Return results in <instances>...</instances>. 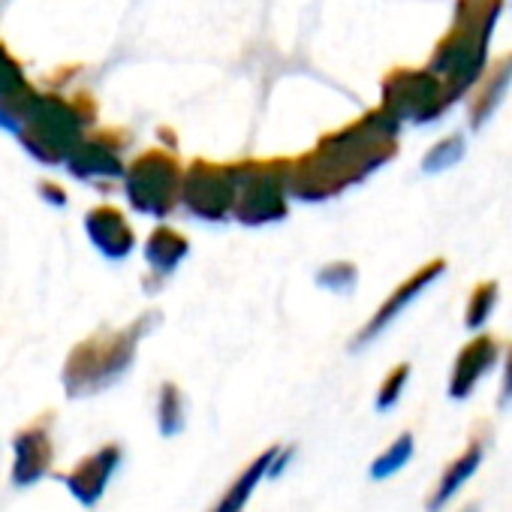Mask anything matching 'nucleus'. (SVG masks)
Returning <instances> with one entry per match:
<instances>
[{
  "instance_id": "19",
  "label": "nucleus",
  "mask_w": 512,
  "mask_h": 512,
  "mask_svg": "<svg viewBox=\"0 0 512 512\" xmlns=\"http://www.w3.org/2000/svg\"><path fill=\"white\" fill-rule=\"evenodd\" d=\"M482 455H485L482 440H473V443L467 446V452L458 455V458L443 470V476H440V482H437V488H434V494H431V500H428V512H440V509L455 497V491H458V488L476 473V467L482 464Z\"/></svg>"
},
{
  "instance_id": "31",
  "label": "nucleus",
  "mask_w": 512,
  "mask_h": 512,
  "mask_svg": "<svg viewBox=\"0 0 512 512\" xmlns=\"http://www.w3.org/2000/svg\"><path fill=\"white\" fill-rule=\"evenodd\" d=\"M509 4H512V0H509Z\"/></svg>"
},
{
  "instance_id": "9",
  "label": "nucleus",
  "mask_w": 512,
  "mask_h": 512,
  "mask_svg": "<svg viewBox=\"0 0 512 512\" xmlns=\"http://www.w3.org/2000/svg\"><path fill=\"white\" fill-rule=\"evenodd\" d=\"M55 413H43L13 434V485L31 488L55 470Z\"/></svg>"
},
{
  "instance_id": "1",
  "label": "nucleus",
  "mask_w": 512,
  "mask_h": 512,
  "mask_svg": "<svg viewBox=\"0 0 512 512\" xmlns=\"http://www.w3.org/2000/svg\"><path fill=\"white\" fill-rule=\"evenodd\" d=\"M401 127L404 124H398L386 109H374L359 121H350L347 127L329 133L314 151L290 160V199L326 202L362 184L395 157Z\"/></svg>"
},
{
  "instance_id": "16",
  "label": "nucleus",
  "mask_w": 512,
  "mask_h": 512,
  "mask_svg": "<svg viewBox=\"0 0 512 512\" xmlns=\"http://www.w3.org/2000/svg\"><path fill=\"white\" fill-rule=\"evenodd\" d=\"M142 253H145L148 272H151L154 278L166 281V278H169V275H175V272H178V266L187 260L190 241H187V235H184V232H178L175 226H169V223H163V220H160V223L154 226V232L148 235V241H145Z\"/></svg>"
},
{
  "instance_id": "5",
  "label": "nucleus",
  "mask_w": 512,
  "mask_h": 512,
  "mask_svg": "<svg viewBox=\"0 0 512 512\" xmlns=\"http://www.w3.org/2000/svg\"><path fill=\"white\" fill-rule=\"evenodd\" d=\"M290 160H247L232 166L235 199L232 217L244 226L281 223L290 214V190H287Z\"/></svg>"
},
{
  "instance_id": "20",
  "label": "nucleus",
  "mask_w": 512,
  "mask_h": 512,
  "mask_svg": "<svg viewBox=\"0 0 512 512\" xmlns=\"http://www.w3.org/2000/svg\"><path fill=\"white\" fill-rule=\"evenodd\" d=\"M187 425V398L178 383L163 380L157 389V431L163 437H178Z\"/></svg>"
},
{
  "instance_id": "2",
  "label": "nucleus",
  "mask_w": 512,
  "mask_h": 512,
  "mask_svg": "<svg viewBox=\"0 0 512 512\" xmlns=\"http://www.w3.org/2000/svg\"><path fill=\"white\" fill-rule=\"evenodd\" d=\"M506 0H458L455 19L437 43L428 70L443 82L449 103H461L491 64V37Z\"/></svg>"
},
{
  "instance_id": "29",
  "label": "nucleus",
  "mask_w": 512,
  "mask_h": 512,
  "mask_svg": "<svg viewBox=\"0 0 512 512\" xmlns=\"http://www.w3.org/2000/svg\"><path fill=\"white\" fill-rule=\"evenodd\" d=\"M0 130H10V133H19V121L7 112V109H0Z\"/></svg>"
},
{
  "instance_id": "25",
  "label": "nucleus",
  "mask_w": 512,
  "mask_h": 512,
  "mask_svg": "<svg viewBox=\"0 0 512 512\" xmlns=\"http://www.w3.org/2000/svg\"><path fill=\"white\" fill-rule=\"evenodd\" d=\"M407 380H410V365H407V362L395 365V368L383 377V383H380V389H377V401H374L377 413H389V410L401 401V395H404V389H407Z\"/></svg>"
},
{
  "instance_id": "12",
  "label": "nucleus",
  "mask_w": 512,
  "mask_h": 512,
  "mask_svg": "<svg viewBox=\"0 0 512 512\" xmlns=\"http://www.w3.org/2000/svg\"><path fill=\"white\" fill-rule=\"evenodd\" d=\"M67 172L76 181L85 184H112L124 178V157H121V145L112 133H97V136H85L70 157L64 160Z\"/></svg>"
},
{
  "instance_id": "28",
  "label": "nucleus",
  "mask_w": 512,
  "mask_h": 512,
  "mask_svg": "<svg viewBox=\"0 0 512 512\" xmlns=\"http://www.w3.org/2000/svg\"><path fill=\"white\" fill-rule=\"evenodd\" d=\"M500 407H509L512 404V344L506 350V359H503V386H500Z\"/></svg>"
},
{
  "instance_id": "7",
  "label": "nucleus",
  "mask_w": 512,
  "mask_h": 512,
  "mask_svg": "<svg viewBox=\"0 0 512 512\" xmlns=\"http://www.w3.org/2000/svg\"><path fill=\"white\" fill-rule=\"evenodd\" d=\"M380 109H386L398 124H416V127H425V124H434L440 121L452 103L446 97V88L443 82L428 70H392L386 79H383V103Z\"/></svg>"
},
{
  "instance_id": "11",
  "label": "nucleus",
  "mask_w": 512,
  "mask_h": 512,
  "mask_svg": "<svg viewBox=\"0 0 512 512\" xmlns=\"http://www.w3.org/2000/svg\"><path fill=\"white\" fill-rule=\"evenodd\" d=\"M121 461H124V446L112 440V443H103L94 452H88L67 473H58V479L67 485V491L76 497V503L91 509L103 500V494H106L112 476L118 473Z\"/></svg>"
},
{
  "instance_id": "17",
  "label": "nucleus",
  "mask_w": 512,
  "mask_h": 512,
  "mask_svg": "<svg viewBox=\"0 0 512 512\" xmlns=\"http://www.w3.org/2000/svg\"><path fill=\"white\" fill-rule=\"evenodd\" d=\"M275 452H278V446H269V449H263L260 455H256L247 467H241L238 476L226 485V491L214 500V506L208 512H244V506L250 503L256 485L266 479Z\"/></svg>"
},
{
  "instance_id": "15",
  "label": "nucleus",
  "mask_w": 512,
  "mask_h": 512,
  "mask_svg": "<svg viewBox=\"0 0 512 512\" xmlns=\"http://www.w3.org/2000/svg\"><path fill=\"white\" fill-rule=\"evenodd\" d=\"M476 91H470V103H467V121L470 130H482L494 112L500 109L503 97L512 88V52H506L503 58L491 61L482 73V79L473 85Z\"/></svg>"
},
{
  "instance_id": "30",
  "label": "nucleus",
  "mask_w": 512,
  "mask_h": 512,
  "mask_svg": "<svg viewBox=\"0 0 512 512\" xmlns=\"http://www.w3.org/2000/svg\"><path fill=\"white\" fill-rule=\"evenodd\" d=\"M461 512H479V506H476V503H470V506H464Z\"/></svg>"
},
{
  "instance_id": "26",
  "label": "nucleus",
  "mask_w": 512,
  "mask_h": 512,
  "mask_svg": "<svg viewBox=\"0 0 512 512\" xmlns=\"http://www.w3.org/2000/svg\"><path fill=\"white\" fill-rule=\"evenodd\" d=\"M37 193H40V199L46 202V205H52V208H67V190L61 187V184H55V181H49V178H43L40 184H37Z\"/></svg>"
},
{
  "instance_id": "6",
  "label": "nucleus",
  "mask_w": 512,
  "mask_h": 512,
  "mask_svg": "<svg viewBox=\"0 0 512 512\" xmlns=\"http://www.w3.org/2000/svg\"><path fill=\"white\" fill-rule=\"evenodd\" d=\"M124 196L130 208L151 220H166L181 193V166L169 151L151 148L142 151L127 169H124Z\"/></svg>"
},
{
  "instance_id": "24",
  "label": "nucleus",
  "mask_w": 512,
  "mask_h": 512,
  "mask_svg": "<svg viewBox=\"0 0 512 512\" xmlns=\"http://www.w3.org/2000/svg\"><path fill=\"white\" fill-rule=\"evenodd\" d=\"M413 434L410 431H404L383 455H377L374 461H371V479H389L392 473H398L410 458H413Z\"/></svg>"
},
{
  "instance_id": "13",
  "label": "nucleus",
  "mask_w": 512,
  "mask_h": 512,
  "mask_svg": "<svg viewBox=\"0 0 512 512\" xmlns=\"http://www.w3.org/2000/svg\"><path fill=\"white\" fill-rule=\"evenodd\" d=\"M85 235L97 247V253L106 256V260H112V263L127 260V256L133 253V247H136V232L127 223L124 211L115 208V205H94L85 214Z\"/></svg>"
},
{
  "instance_id": "22",
  "label": "nucleus",
  "mask_w": 512,
  "mask_h": 512,
  "mask_svg": "<svg viewBox=\"0 0 512 512\" xmlns=\"http://www.w3.org/2000/svg\"><path fill=\"white\" fill-rule=\"evenodd\" d=\"M497 299H500L497 281H482V284H476V287L470 290V299H467L464 329H467V332H479V329L491 320V314H494V308H497Z\"/></svg>"
},
{
  "instance_id": "18",
  "label": "nucleus",
  "mask_w": 512,
  "mask_h": 512,
  "mask_svg": "<svg viewBox=\"0 0 512 512\" xmlns=\"http://www.w3.org/2000/svg\"><path fill=\"white\" fill-rule=\"evenodd\" d=\"M34 97L37 91L31 88L22 64L10 55L7 46H0V109H7L19 121Z\"/></svg>"
},
{
  "instance_id": "4",
  "label": "nucleus",
  "mask_w": 512,
  "mask_h": 512,
  "mask_svg": "<svg viewBox=\"0 0 512 512\" xmlns=\"http://www.w3.org/2000/svg\"><path fill=\"white\" fill-rule=\"evenodd\" d=\"M97 109L88 97L37 94L19 118V139L25 151L43 166H64L70 151L94 127Z\"/></svg>"
},
{
  "instance_id": "3",
  "label": "nucleus",
  "mask_w": 512,
  "mask_h": 512,
  "mask_svg": "<svg viewBox=\"0 0 512 512\" xmlns=\"http://www.w3.org/2000/svg\"><path fill=\"white\" fill-rule=\"evenodd\" d=\"M157 314H142L124 329H106L79 341L61 371V383L70 401H88L115 383H121L139 353L142 338L154 329Z\"/></svg>"
},
{
  "instance_id": "21",
  "label": "nucleus",
  "mask_w": 512,
  "mask_h": 512,
  "mask_svg": "<svg viewBox=\"0 0 512 512\" xmlns=\"http://www.w3.org/2000/svg\"><path fill=\"white\" fill-rule=\"evenodd\" d=\"M464 157H467V139H464V133H449V136H443L440 142H434L425 151V157H422L419 166H422L425 175H440V172L455 169Z\"/></svg>"
},
{
  "instance_id": "23",
  "label": "nucleus",
  "mask_w": 512,
  "mask_h": 512,
  "mask_svg": "<svg viewBox=\"0 0 512 512\" xmlns=\"http://www.w3.org/2000/svg\"><path fill=\"white\" fill-rule=\"evenodd\" d=\"M317 287L326 290V293H335V296H350L359 284V269L356 263H347V260H335V263H326L320 272H317Z\"/></svg>"
},
{
  "instance_id": "14",
  "label": "nucleus",
  "mask_w": 512,
  "mask_h": 512,
  "mask_svg": "<svg viewBox=\"0 0 512 512\" xmlns=\"http://www.w3.org/2000/svg\"><path fill=\"white\" fill-rule=\"evenodd\" d=\"M500 359V344L491 335H476L470 344L461 347L452 377H449V398L452 401H467L473 395V389L479 386V380L494 371Z\"/></svg>"
},
{
  "instance_id": "8",
  "label": "nucleus",
  "mask_w": 512,
  "mask_h": 512,
  "mask_svg": "<svg viewBox=\"0 0 512 512\" xmlns=\"http://www.w3.org/2000/svg\"><path fill=\"white\" fill-rule=\"evenodd\" d=\"M232 199H235V181L232 166H217L208 160L190 163L187 172H181V193L178 202L205 223H220L232 217Z\"/></svg>"
},
{
  "instance_id": "10",
  "label": "nucleus",
  "mask_w": 512,
  "mask_h": 512,
  "mask_svg": "<svg viewBox=\"0 0 512 512\" xmlns=\"http://www.w3.org/2000/svg\"><path fill=\"white\" fill-rule=\"evenodd\" d=\"M446 275V260H431V263H425V266H419L404 284H398L392 293H389V299L374 311V317L359 329V335L353 338V344H350V350H362V347H368V344H374L425 290H431L440 278Z\"/></svg>"
},
{
  "instance_id": "27",
  "label": "nucleus",
  "mask_w": 512,
  "mask_h": 512,
  "mask_svg": "<svg viewBox=\"0 0 512 512\" xmlns=\"http://www.w3.org/2000/svg\"><path fill=\"white\" fill-rule=\"evenodd\" d=\"M293 455H296V446H278V452H275V458H272V464H269V479H278L284 470H287V464L293 461Z\"/></svg>"
}]
</instances>
